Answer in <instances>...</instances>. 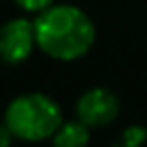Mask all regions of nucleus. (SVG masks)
<instances>
[{
	"instance_id": "1",
	"label": "nucleus",
	"mask_w": 147,
	"mask_h": 147,
	"mask_svg": "<svg viewBox=\"0 0 147 147\" xmlns=\"http://www.w3.org/2000/svg\"><path fill=\"white\" fill-rule=\"evenodd\" d=\"M38 49L58 62H75L90 53L96 43V26L75 4H51L34 19Z\"/></svg>"
},
{
	"instance_id": "2",
	"label": "nucleus",
	"mask_w": 147,
	"mask_h": 147,
	"mask_svg": "<svg viewBox=\"0 0 147 147\" xmlns=\"http://www.w3.org/2000/svg\"><path fill=\"white\" fill-rule=\"evenodd\" d=\"M62 109L51 96L30 92L13 98L4 111V124L17 141L40 143L51 141V136L62 126Z\"/></svg>"
},
{
	"instance_id": "3",
	"label": "nucleus",
	"mask_w": 147,
	"mask_h": 147,
	"mask_svg": "<svg viewBox=\"0 0 147 147\" xmlns=\"http://www.w3.org/2000/svg\"><path fill=\"white\" fill-rule=\"evenodd\" d=\"M38 47L36 28L32 19L15 17L0 26V62L9 66L26 62Z\"/></svg>"
},
{
	"instance_id": "4",
	"label": "nucleus",
	"mask_w": 147,
	"mask_h": 147,
	"mask_svg": "<svg viewBox=\"0 0 147 147\" xmlns=\"http://www.w3.org/2000/svg\"><path fill=\"white\" fill-rule=\"evenodd\" d=\"M77 117L90 128H105L119 115V98L107 88H92L77 100Z\"/></svg>"
},
{
	"instance_id": "5",
	"label": "nucleus",
	"mask_w": 147,
	"mask_h": 147,
	"mask_svg": "<svg viewBox=\"0 0 147 147\" xmlns=\"http://www.w3.org/2000/svg\"><path fill=\"white\" fill-rule=\"evenodd\" d=\"M90 126L83 124L79 117L62 121V126L58 128V132L51 136L53 147H88L90 143Z\"/></svg>"
},
{
	"instance_id": "6",
	"label": "nucleus",
	"mask_w": 147,
	"mask_h": 147,
	"mask_svg": "<svg viewBox=\"0 0 147 147\" xmlns=\"http://www.w3.org/2000/svg\"><path fill=\"white\" fill-rule=\"evenodd\" d=\"M145 141H147V128L134 124L121 130V134L115 139V143L111 147H143Z\"/></svg>"
},
{
	"instance_id": "7",
	"label": "nucleus",
	"mask_w": 147,
	"mask_h": 147,
	"mask_svg": "<svg viewBox=\"0 0 147 147\" xmlns=\"http://www.w3.org/2000/svg\"><path fill=\"white\" fill-rule=\"evenodd\" d=\"M13 2L26 13H40L45 9H49L51 4H55V0H13Z\"/></svg>"
},
{
	"instance_id": "8",
	"label": "nucleus",
	"mask_w": 147,
	"mask_h": 147,
	"mask_svg": "<svg viewBox=\"0 0 147 147\" xmlns=\"http://www.w3.org/2000/svg\"><path fill=\"white\" fill-rule=\"evenodd\" d=\"M13 132L9 130V126L7 124H0V147H11L13 143Z\"/></svg>"
}]
</instances>
